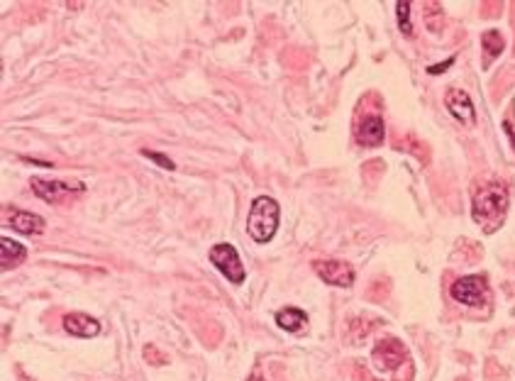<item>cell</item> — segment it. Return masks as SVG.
<instances>
[{"instance_id":"cell-1","label":"cell","mask_w":515,"mask_h":381,"mask_svg":"<svg viewBox=\"0 0 515 381\" xmlns=\"http://www.w3.org/2000/svg\"><path fill=\"white\" fill-rule=\"evenodd\" d=\"M508 213V191L501 184H486L474 193L472 215L484 232H493L503 225Z\"/></svg>"},{"instance_id":"cell-2","label":"cell","mask_w":515,"mask_h":381,"mask_svg":"<svg viewBox=\"0 0 515 381\" xmlns=\"http://www.w3.org/2000/svg\"><path fill=\"white\" fill-rule=\"evenodd\" d=\"M276 227H279V203L269 196L254 198L249 208V215H247V232L254 242H269L276 235Z\"/></svg>"},{"instance_id":"cell-3","label":"cell","mask_w":515,"mask_h":381,"mask_svg":"<svg viewBox=\"0 0 515 381\" xmlns=\"http://www.w3.org/2000/svg\"><path fill=\"white\" fill-rule=\"evenodd\" d=\"M449 294H452V299L457 303L479 308V305H484L488 301V286L484 276H462V279H457L452 284Z\"/></svg>"},{"instance_id":"cell-4","label":"cell","mask_w":515,"mask_h":381,"mask_svg":"<svg viewBox=\"0 0 515 381\" xmlns=\"http://www.w3.org/2000/svg\"><path fill=\"white\" fill-rule=\"evenodd\" d=\"M210 261L217 266V271H220V274H225L227 279L232 281V284H242V281H245V266H242L240 254H237V250L232 245L220 242V245L212 247V250H210Z\"/></svg>"},{"instance_id":"cell-5","label":"cell","mask_w":515,"mask_h":381,"mask_svg":"<svg viewBox=\"0 0 515 381\" xmlns=\"http://www.w3.org/2000/svg\"><path fill=\"white\" fill-rule=\"evenodd\" d=\"M444 106L452 113L454 120H459L462 125L472 127L474 122H477V108H474L469 93L462 91V88H449V91L444 93Z\"/></svg>"},{"instance_id":"cell-6","label":"cell","mask_w":515,"mask_h":381,"mask_svg":"<svg viewBox=\"0 0 515 381\" xmlns=\"http://www.w3.org/2000/svg\"><path fill=\"white\" fill-rule=\"evenodd\" d=\"M315 271L318 276L330 286H340V289H347V286L354 284V269L351 264L340 259H325V261H315Z\"/></svg>"},{"instance_id":"cell-7","label":"cell","mask_w":515,"mask_h":381,"mask_svg":"<svg viewBox=\"0 0 515 381\" xmlns=\"http://www.w3.org/2000/svg\"><path fill=\"white\" fill-rule=\"evenodd\" d=\"M32 191L37 193L42 201L47 203H59L61 198L71 196V193H83L86 186L83 184H68V181H49V179H32Z\"/></svg>"},{"instance_id":"cell-8","label":"cell","mask_w":515,"mask_h":381,"mask_svg":"<svg viewBox=\"0 0 515 381\" xmlns=\"http://www.w3.org/2000/svg\"><path fill=\"white\" fill-rule=\"evenodd\" d=\"M386 137V127L381 115H364L356 127V142L361 147H379Z\"/></svg>"},{"instance_id":"cell-9","label":"cell","mask_w":515,"mask_h":381,"mask_svg":"<svg viewBox=\"0 0 515 381\" xmlns=\"http://www.w3.org/2000/svg\"><path fill=\"white\" fill-rule=\"evenodd\" d=\"M64 328H66V333L76 335V338H96L101 333V323L86 313H68L64 318Z\"/></svg>"},{"instance_id":"cell-10","label":"cell","mask_w":515,"mask_h":381,"mask_svg":"<svg viewBox=\"0 0 515 381\" xmlns=\"http://www.w3.org/2000/svg\"><path fill=\"white\" fill-rule=\"evenodd\" d=\"M374 359H376V364H379V367L393 369L405 359V350H403V345H400L398 340H386V343H381L379 347L374 350Z\"/></svg>"},{"instance_id":"cell-11","label":"cell","mask_w":515,"mask_h":381,"mask_svg":"<svg viewBox=\"0 0 515 381\" xmlns=\"http://www.w3.org/2000/svg\"><path fill=\"white\" fill-rule=\"evenodd\" d=\"M10 222H13V227L17 232H22V235H39V232L44 230V217L34 215V213H27V210H13V215H10Z\"/></svg>"},{"instance_id":"cell-12","label":"cell","mask_w":515,"mask_h":381,"mask_svg":"<svg viewBox=\"0 0 515 381\" xmlns=\"http://www.w3.org/2000/svg\"><path fill=\"white\" fill-rule=\"evenodd\" d=\"M24 257H27V250L20 242L10 240V237L0 240V264H3V269H13V266L22 264Z\"/></svg>"},{"instance_id":"cell-13","label":"cell","mask_w":515,"mask_h":381,"mask_svg":"<svg viewBox=\"0 0 515 381\" xmlns=\"http://www.w3.org/2000/svg\"><path fill=\"white\" fill-rule=\"evenodd\" d=\"M276 323H279V328L289 330V333H300L308 325V315L298 308H284L276 313Z\"/></svg>"},{"instance_id":"cell-14","label":"cell","mask_w":515,"mask_h":381,"mask_svg":"<svg viewBox=\"0 0 515 381\" xmlns=\"http://www.w3.org/2000/svg\"><path fill=\"white\" fill-rule=\"evenodd\" d=\"M481 47H484V54H486V64H491L493 59L503 52V47H506L503 34L498 32V29H488V32H484L481 34Z\"/></svg>"},{"instance_id":"cell-15","label":"cell","mask_w":515,"mask_h":381,"mask_svg":"<svg viewBox=\"0 0 515 381\" xmlns=\"http://www.w3.org/2000/svg\"><path fill=\"white\" fill-rule=\"evenodd\" d=\"M396 13H398L400 32H403L405 37H410V34H413V24H410V3H405V0L396 3Z\"/></svg>"},{"instance_id":"cell-16","label":"cell","mask_w":515,"mask_h":381,"mask_svg":"<svg viewBox=\"0 0 515 381\" xmlns=\"http://www.w3.org/2000/svg\"><path fill=\"white\" fill-rule=\"evenodd\" d=\"M142 157H147V159H152L154 161L157 166H161V169H176V166H173V161L169 159V157H164V154H159V152H150V150H142Z\"/></svg>"},{"instance_id":"cell-17","label":"cell","mask_w":515,"mask_h":381,"mask_svg":"<svg viewBox=\"0 0 515 381\" xmlns=\"http://www.w3.org/2000/svg\"><path fill=\"white\" fill-rule=\"evenodd\" d=\"M145 359L150 364H157V367H159V364H166L169 362V359H166V354L164 352H159V350L154 347V345H147L145 347Z\"/></svg>"},{"instance_id":"cell-18","label":"cell","mask_w":515,"mask_h":381,"mask_svg":"<svg viewBox=\"0 0 515 381\" xmlns=\"http://www.w3.org/2000/svg\"><path fill=\"white\" fill-rule=\"evenodd\" d=\"M452 64H454V59H447L444 64H435V66L428 69V73H442V71H447V66H452Z\"/></svg>"},{"instance_id":"cell-19","label":"cell","mask_w":515,"mask_h":381,"mask_svg":"<svg viewBox=\"0 0 515 381\" xmlns=\"http://www.w3.org/2000/svg\"><path fill=\"white\" fill-rule=\"evenodd\" d=\"M506 132H508V135H511V140L515 142V130H513V125H511V122H506Z\"/></svg>"},{"instance_id":"cell-20","label":"cell","mask_w":515,"mask_h":381,"mask_svg":"<svg viewBox=\"0 0 515 381\" xmlns=\"http://www.w3.org/2000/svg\"><path fill=\"white\" fill-rule=\"evenodd\" d=\"M247 381H261L259 377H256V374H254V377H252V379H247Z\"/></svg>"}]
</instances>
